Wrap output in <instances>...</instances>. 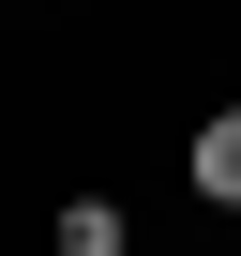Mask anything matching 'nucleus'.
<instances>
[{"label":"nucleus","mask_w":241,"mask_h":256,"mask_svg":"<svg viewBox=\"0 0 241 256\" xmlns=\"http://www.w3.org/2000/svg\"><path fill=\"white\" fill-rule=\"evenodd\" d=\"M46 256H136V211H120L106 181H76V196H60V226H46Z\"/></svg>","instance_id":"obj_1"},{"label":"nucleus","mask_w":241,"mask_h":256,"mask_svg":"<svg viewBox=\"0 0 241 256\" xmlns=\"http://www.w3.org/2000/svg\"><path fill=\"white\" fill-rule=\"evenodd\" d=\"M181 181H196V211H241V106H211L181 136Z\"/></svg>","instance_id":"obj_2"}]
</instances>
